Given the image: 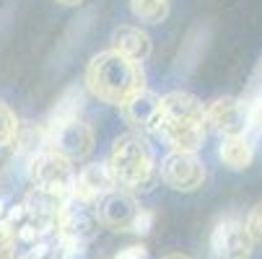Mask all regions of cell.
Masks as SVG:
<instances>
[{
    "label": "cell",
    "mask_w": 262,
    "mask_h": 259,
    "mask_svg": "<svg viewBox=\"0 0 262 259\" xmlns=\"http://www.w3.org/2000/svg\"><path fill=\"white\" fill-rule=\"evenodd\" d=\"M205 106L187 91H171L161 96V122L156 135L179 153H195L205 143Z\"/></svg>",
    "instance_id": "cell-1"
},
{
    "label": "cell",
    "mask_w": 262,
    "mask_h": 259,
    "mask_svg": "<svg viewBox=\"0 0 262 259\" xmlns=\"http://www.w3.org/2000/svg\"><path fill=\"white\" fill-rule=\"evenodd\" d=\"M86 88L99 101L122 109L133 96L145 91V76L138 62L109 50L91 57L86 67Z\"/></svg>",
    "instance_id": "cell-2"
},
{
    "label": "cell",
    "mask_w": 262,
    "mask_h": 259,
    "mask_svg": "<svg viewBox=\"0 0 262 259\" xmlns=\"http://www.w3.org/2000/svg\"><path fill=\"white\" fill-rule=\"evenodd\" d=\"M112 174H115L117 184L125 190H148L156 179V158L151 145L145 143L143 135L127 132L120 135L112 143V151L106 158Z\"/></svg>",
    "instance_id": "cell-3"
},
{
    "label": "cell",
    "mask_w": 262,
    "mask_h": 259,
    "mask_svg": "<svg viewBox=\"0 0 262 259\" xmlns=\"http://www.w3.org/2000/svg\"><path fill=\"white\" fill-rule=\"evenodd\" d=\"M29 179L34 181L36 190L62 195L65 190H73L76 174H73V166L65 156H60V153L47 148V151L34 153V158L29 163Z\"/></svg>",
    "instance_id": "cell-4"
},
{
    "label": "cell",
    "mask_w": 262,
    "mask_h": 259,
    "mask_svg": "<svg viewBox=\"0 0 262 259\" xmlns=\"http://www.w3.org/2000/svg\"><path fill=\"white\" fill-rule=\"evenodd\" d=\"M161 181L174 192H195L203 187L205 181V166L195 153H179L169 151L159 166Z\"/></svg>",
    "instance_id": "cell-5"
},
{
    "label": "cell",
    "mask_w": 262,
    "mask_h": 259,
    "mask_svg": "<svg viewBox=\"0 0 262 259\" xmlns=\"http://www.w3.org/2000/svg\"><path fill=\"white\" fill-rule=\"evenodd\" d=\"M210 246L213 254L221 259H249L254 249V239L247 228V220L236 215L221 218L210 233Z\"/></svg>",
    "instance_id": "cell-6"
},
{
    "label": "cell",
    "mask_w": 262,
    "mask_h": 259,
    "mask_svg": "<svg viewBox=\"0 0 262 259\" xmlns=\"http://www.w3.org/2000/svg\"><path fill=\"white\" fill-rule=\"evenodd\" d=\"M47 145L68 161H81L94 151V130L83 120L47 125Z\"/></svg>",
    "instance_id": "cell-7"
},
{
    "label": "cell",
    "mask_w": 262,
    "mask_h": 259,
    "mask_svg": "<svg viewBox=\"0 0 262 259\" xmlns=\"http://www.w3.org/2000/svg\"><path fill=\"white\" fill-rule=\"evenodd\" d=\"M205 120L208 127H213L221 137H236L247 135L249 130V104L242 99L221 96L205 104Z\"/></svg>",
    "instance_id": "cell-8"
},
{
    "label": "cell",
    "mask_w": 262,
    "mask_h": 259,
    "mask_svg": "<svg viewBox=\"0 0 262 259\" xmlns=\"http://www.w3.org/2000/svg\"><path fill=\"white\" fill-rule=\"evenodd\" d=\"M117 179L112 174L109 163H89L76 174V181H73V197L78 202H94V200H104L109 192H115Z\"/></svg>",
    "instance_id": "cell-9"
},
{
    "label": "cell",
    "mask_w": 262,
    "mask_h": 259,
    "mask_svg": "<svg viewBox=\"0 0 262 259\" xmlns=\"http://www.w3.org/2000/svg\"><path fill=\"white\" fill-rule=\"evenodd\" d=\"M122 117L138 135L156 132L161 122V96L154 91H140L122 106Z\"/></svg>",
    "instance_id": "cell-10"
},
{
    "label": "cell",
    "mask_w": 262,
    "mask_h": 259,
    "mask_svg": "<svg viewBox=\"0 0 262 259\" xmlns=\"http://www.w3.org/2000/svg\"><path fill=\"white\" fill-rule=\"evenodd\" d=\"M143 210L138 207L135 197L130 192L115 190L109 192L101 205H99V215H101V223L109 226L112 231H133L135 228V220Z\"/></svg>",
    "instance_id": "cell-11"
},
{
    "label": "cell",
    "mask_w": 262,
    "mask_h": 259,
    "mask_svg": "<svg viewBox=\"0 0 262 259\" xmlns=\"http://www.w3.org/2000/svg\"><path fill=\"white\" fill-rule=\"evenodd\" d=\"M112 50L133 62H145L154 52V44H151V36L143 29H138L133 23H120L112 31Z\"/></svg>",
    "instance_id": "cell-12"
},
{
    "label": "cell",
    "mask_w": 262,
    "mask_h": 259,
    "mask_svg": "<svg viewBox=\"0 0 262 259\" xmlns=\"http://www.w3.org/2000/svg\"><path fill=\"white\" fill-rule=\"evenodd\" d=\"M218 158L221 163L231 169V171H244L252 161H254V145L247 135H236V137H221L218 145Z\"/></svg>",
    "instance_id": "cell-13"
},
{
    "label": "cell",
    "mask_w": 262,
    "mask_h": 259,
    "mask_svg": "<svg viewBox=\"0 0 262 259\" xmlns=\"http://www.w3.org/2000/svg\"><path fill=\"white\" fill-rule=\"evenodd\" d=\"M81 109H83V91H81V86L65 88L62 96L57 99L55 109H52V114H50V125H62V122L78 120Z\"/></svg>",
    "instance_id": "cell-14"
},
{
    "label": "cell",
    "mask_w": 262,
    "mask_h": 259,
    "mask_svg": "<svg viewBox=\"0 0 262 259\" xmlns=\"http://www.w3.org/2000/svg\"><path fill=\"white\" fill-rule=\"evenodd\" d=\"M130 11L143 23H161L169 16V0H130Z\"/></svg>",
    "instance_id": "cell-15"
},
{
    "label": "cell",
    "mask_w": 262,
    "mask_h": 259,
    "mask_svg": "<svg viewBox=\"0 0 262 259\" xmlns=\"http://www.w3.org/2000/svg\"><path fill=\"white\" fill-rule=\"evenodd\" d=\"M16 137H18V117L6 101H0V148L11 145Z\"/></svg>",
    "instance_id": "cell-16"
},
{
    "label": "cell",
    "mask_w": 262,
    "mask_h": 259,
    "mask_svg": "<svg viewBox=\"0 0 262 259\" xmlns=\"http://www.w3.org/2000/svg\"><path fill=\"white\" fill-rule=\"evenodd\" d=\"M247 228L254 239V244H262V205H254L247 215Z\"/></svg>",
    "instance_id": "cell-17"
},
{
    "label": "cell",
    "mask_w": 262,
    "mask_h": 259,
    "mask_svg": "<svg viewBox=\"0 0 262 259\" xmlns=\"http://www.w3.org/2000/svg\"><path fill=\"white\" fill-rule=\"evenodd\" d=\"M249 104V130H254L257 135H262V93H257Z\"/></svg>",
    "instance_id": "cell-18"
},
{
    "label": "cell",
    "mask_w": 262,
    "mask_h": 259,
    "mask_svg": "<svg viewBox=\"0 0 262 259\" xmlns=\"http://www.w3.org/2000/svg\"><path fill=\"white\" fill-rule=\"evenodd\" d=\"M151 223H154V213L151 210H143L140 215H138V220H135V233H148L151 231Z\"/></svg>",
    "instance_id": "cell-19"
},
{
    "label": "cell",
    "mask_w": 262,
    "mask_h": 259,
    "mask_svg": "<svg viewBox=\"0 0 262 259\" xmlns=\"http://www.w3.org/2000/svg\"><path fill=\"white\" fill-rule=\"evenodd\" d=\"M115 259H148V254H145V249H140V246H127V249L120 251Z\"/></svg>",
    "instance_id": "cell-20"
},
{
    "label": "cell",
    "mask_w": 262,
    "mask_h": 259,
    "mask_svg": "<svg viewBox=\"0 0 262 259\" xmlns=\"http://www.w3.org/2000/svg\"><path fill=\"white\" fill-rule=\"evenodd\" d=\"M60 6H68V8H76V6H81L83 0H57Z\"/></svg>",
    "instance_id": "cell-21"
},
{
    "label": "cell",
    "mask_w": 262,
    "mask_h": 259,
    "mask_svg": "<svg viewBox=\"0 0 262 259\" xmlns=\"http://www.w3.org/2000/svg\"><path fill=\"white\" fill-rule=\"evenodd\" d=\"M161 259H190L187 254H166V256H161Z\"/></svg>",
    "instance_id": "cell-22"
}]
</instances>
